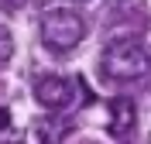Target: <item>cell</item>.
I'll list each match as a JSON object with an SVG mask.
<instances>
[{"instance_id":"obj_8","label":"cell","mask_w":151,"mask_h":144,"mask_svg":"<svg viewBox=\"0 0 151 144\" xmlns=\"http://www.w3.org/2000/svg\"><path fill=\"white\" fill-rule=\"evenodd\" d=\"M7 127H10V110L0 106V130H7Z\"/></svg>"},{"instance_id":"obj_9","label":"cell","mask_w":151,"mask_h":144,"mask_svg":"<svg viewBox=\"0 0 151 144\" xmlns=\"http://www.w3.org/2000/svg\"><path fill=\"white\" fill-rule=\"evenodd\" d=\"M4 144H17V141H4Z\"/></svg>"},{"instance_id":"obj_2","label":"cell","mask_w":151,"mask_h":144,"mask_svg":"<svg viewBox=\"0 0 151 144\" xmlns=\"http://www.w3.org/2000/svg\"><path fill=\"white\" fill-rule=\"evenodd\" d=\"M41 41H45V48H52V52H69V48H76L79 41L86 38V24L83 17L76 14V10L69 7H55V10H45L41 14Z\"/></svg>"},{"instance_id":"obj_1","label":"cell","mask_w":151,"mask_h":144,"mask_svg":"<svg viewBox=\"0 0 151 144\" xmlns=\"http://www.w3.org/2000/svg\"><path fill=\"white\" fill-rule=\"evenodd\" d=\"M100 69H103V76L120 79V82L141 79V76H148V69H151V52L134 38L110 41L103 48V55H100Z\"/></svg>"},{"instance_id":"obj_7","label":"cell","mask_w":151,"mask_h":144,"mask_svg":"<svg viewBox=\"0 0 151 144\" xmlns=\"http://www.w3.org/2000/svg\"><path fill=\"white\" fill-rule=\"evenodd\" d=\"M24 4H28V0H0L4 10H17V7H24Z\"/></svg>"},{"instance_id":"obj_3","label":"cell","mask_w":151,"mask_h":144,"mask_svg":"<svg viewBox=\"0 0 151 144\" xmlns=\"http://www.w3.org/2000/svg\"><path fill=\"white\" fill-rule=\"evenodd\" d=\"M35 100L41 106H48V110H65L76 100V89H72V82L62 79V76H41L35 82Z\"/></svg>"},{"instance_id":"obj_5","label":"cell","mask_w":151,"mask_h":144,"mask_svg":"<svg viewBox=\"0 0 151 144\" xmlns=\"http://www.w3.org/2000/svg\"><path fill=\"white\" fill-rule=\"evenodd\" d=\"M134 120H137V113H134V103L127 100V96L110 100V130L117 137L127 134V130H134Z\"/></svg>"},{"instance_id":"obj_4","label":"cell","mask_w":151,"mask_h":144,"mask_svg":"<svg viewBox=\"0 0 151 144\" xmlns=\"http://www.w3.org/2000/svg\"><path fill=\"white\" fill-rule=\"evenodd\" d=\"M35 134H38L41 144H62L72 134V120L69 117H41L35 124Z\"/></svg>"},{"instance_id":"obj_6","label":"cell","mask_w":151,"mask_h":144,"mask_svg":"<svg viewBox=\"0 0 151 144\" xmlns=\"http://www.w3.org/2000/svg\"><path fill=\"white\" fill-rule=\"evenodd\" d=\"M10 55H14V34L0 24V65H4V62H10Z\"/></svg>"}]
</instances>
